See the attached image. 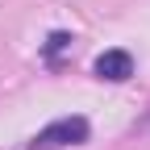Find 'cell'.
<instances>
[{"mask_svg": "<svg viewBox=\"0 0 150 150\" xmlns=\"http://www.w3.org/2000/svg\"><path fill=\"white\" fill-rule=\"evenodd\" d=\"M92 134V125L88 117H59V121H50L46 129H38V134L29 138V150H63V146H83Z\"/></svg>", "mask_w": 150, "mask_h": 150, "instance_id": "1", "label": "cell"}, {"mask_svg": "<svg viewBox=\"0 0 150 150\" xmlns=\"http://www.w3.org/2000/svg\"><path fill=\"white\" fill-rule=\"evenodd\" d=\"M92 71H96V79H108V83H125L129 75H134V54L129 50H104L96 63H92Z\"/></svg>", "mask_w": 150, "mask_h": 150, "instance_id": "2", "label": "cell"}, {"mask_svg": "<svg viewBox=\"0 0 150 150\" xmlns=\"http://www.w3.org/2000/svg\"><path fill=\"white\" fill-rule=\"evenodd\" d=\"M67 46H71V33H63V29H59V33H50V38H46V59L54 63V59H59Z\"/></svg>", "mask_w": 150, "mask_h": 150, "instance_id": "3", "label": "cell"}, {"mask_svg": "<svg viewBox=\"0 0 150 150\" xmlns=\"http://www.w3.org/2000/svg\"><path fill=\"white\" fill-rule=\"evenodd\" d=\"M138 129H150V117H146V121H138Z\"/></svg>", "mask_w": 150, "mask_h": 150, "instance_id": "4", "label": "cell"}]
</instances>
